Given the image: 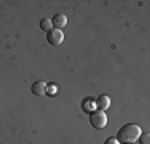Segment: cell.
Returning a JSON list of instances; mask_svg holds the SVG:
<instances>
[{
	"label": "cell",
	"mask_w": 150,
	"mask_h": 144,
	"mask_svg": "<svg viewBox=\"0 0 150 144\" xmlns=\"http://www.w3.org/2000/svg\"><path fill=\"white\" fill-rule=\"evenodd\" d=\"M141 133H142V130L139 125L128 123V125H125V127L120 128L118 135H117V139L120 141V144H133L139 139Z\"/></svg>",
	"instance_id": "6da1fadb"
},
{
	"label": "cell",
	"mask_w": 150,
	"mask_h": 144,
	"mask_svg": "<svg viewBox=\"0 0 150 144\" xmlns=\"http://www.w3.org/2000/svg\"><path fill=\"white\" fill-rule=\"evenodd\" d=\"M90 123L93 125V128L96 130H102L107 125V115L102 110H94L90 115Z\"/></svg>",
	"instance_id": "7a4b0ae2"
},
{
	"label": "cell",
	"mask_w": 150,
	"mask_h": 144,
	"mask_svg": "<svg viewBox=\"0 0 150 144\" xmlns=\"http://www.w3.org/2000/svg\"><path fill=\"white\" fill-rule=\"evenodd\" d=\"M46 40H48L50 45L58 46L64 42V32L59 31V29H51V31L46 32Z\"/></svg>",
	"instance_id": "3957f363"
},
{
	"label": "cell",
	"mask_w": 150,
	"mask_h": 144,
	"mask_svg": "<svg viewBox=\"0 0 150 144\" xmlns=\"http://www.w3.org/2000/svg\"><path fill=\"white\" fill-rule=\"evenodd\" d=\"M51 24H53L56 29L62 31V29L67 26V16H66V14H62V13L54 14V16H53V19H51Z\"/></svg>",
	"instance_id": "277c9868"
},
{
	"label": "cell",
	"mask_w": 150,
	"mask_h": 144,
	"mask_svg": "<svg viewBox=\"0 0 150 144\" xmlns=\"http://www.w3.org/2000/svg\"><path fill=\"white\" fill-rule=\"evenodd\" d=\"M46 85L45 82H42V80H37V82H34L32 83V95H35V96H43L46 95Z\"/></svg>",
	"instance_id": "5b68a950"
},
{
	"label": "cell",
	"mask_w": 150,
	"mask_h": 144,
	"mask_svg": "<svg viewBox=\"0 0 150 144\" xmlns=\"http://www.w3.org/2000/svg\"><path fill=\"white\" fill-rule=\"evenodd\" d=\"M94 103H96V109L102 110V112H104L105 109H109V106H110V99H109V96H105V95L98 96V99H96Z\"/></svg>",
	"instance_id": "8992f818"
},
{
	"label": "cell",
	"mask_w": 150,
	"mask_h": 144,
	"mask_svg": "<svg viewBox=\"0 0 150 144\" xmlns=\"http://www.w3.org/2000/svg\"><path fill=\"white\" fill-rule=\"evenodd\" d=\"M94 109H96V103L93 99H90V98H86L83 101V110L85 112H94Z\"/></svg>",
	"instance_id": "52a82bcc"
},
{
	"label": "cell",
	"mask_w": 150,
	"mask_h": 144,
	"mask_svg": "<svg viewBox=\"0 0 150 144\" xmlns=\"http://www.w3.org/2000/svg\"><path fill=\"white\" fill-rule=\"evenodd\" d=\"M51 19L50 18H43V19L40 21V29L42 31H45V32H48V31H51Z\"/></svg>",
	"instance_id": "ba28073f"
},
{
	"label": "cell",
	"mask_w": 150,
	"mask_h": 144,
	"mask_svg": "<svg viewBox=\"0 0 150 144\" xmlns=\"http://www.w3.org/2000/svg\"><path fill=\"white\" fill-rule=\"evenodd\" d=\"M137 141H141V144H150V135L149 133H141Z\"/></svg>",
	"instance_id": "9c48e42d"
},
{
	"label": "cell",
	"mask_w": 150,
	"mask_h": 144,
	"mask_svg": "<svg viewBox=\"0 0 150 144\" xmlns=\"http://www.w3.org/2000/svg\"><path fill=\"white\" fill-rule=\"evenodd\" d=\"M104 144H120V141L115 138V136H110V138H107L104 141Z\"/></svg>",
	"instance_id": "30bf717a"
},
{
	"label": "cell",
	"mask_w": 150,
	"mask_h": 144,
	"mask_svg": "<svg viewBox=\"0 0 150 144\" xmlns=\"http://www.w3.org/2000/svg\"><path fill=\"white\" fill-rule=\"evenodd\" d=\"M54 91H56V86H46V93H48V95H54Z\"/></svg>",
	"instance_id": "8fae6325"
}]
</instances>
